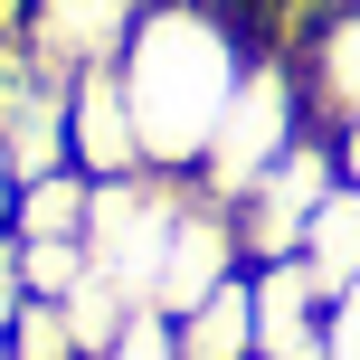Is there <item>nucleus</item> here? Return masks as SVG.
<instances>
[{
  "label": "nucleus",
  "instance_id": "39448f33",
  "mask_svg": "<svg viewBox=\"0 0 360 360\" xmlns=\"http://www.w3.org/2000/svg\"><path fill=\"white\" fill-rule=\"evenodd\" d=\"M143 10H152V0H29L19 29H29L38 67H48L57 86H76V76H95V67H124Z\"/></svg>",
  "mask_w": 360,
  "mask_h": 360
},
{
  "label": "nucleus",
  "instance_id": "1a4fd4ad",
  "mask_svg": "<svg viewBox=\"0 0 360 360\" xmlns=\"http://www.w3.org/2000/svg\"><path fill=\"white\" fill-rule=\"evenodd\" d=\"M247 294H256V360H294L323 342V285L304 275V256L247 266Z\"/></svg>",
  "mask_w": 360,
  "mask_h": 360
},
{
  "label": "nucleus",
  "instance_id": "a211bd4d",
  "mask_svg": "<svg viewBox=\"0 0 360 360\" xmlns=\"http://www.w3.org/2000/svg\"><path fill=\"white\" fill-rule=\"evenodd\" d=\"M10 209H19V171H10V152H0V228H10Z\"/></svg>",
  "mask_w": 360,
  "mask_h": 360
},
{
  "label": "nucleus",
  "instance_id": "ddd939ff",
  "mask_svg": "<svg viewBox=\"0 0 360 360\" xmlns=\"http://www.w3.org/2000/svg\"><path fill=\"white\" fill-rule=\"evenodd\" d=\"M76 275H86V247H76V237H19V285H29V304H67Z\"/></svg>",
  "mask_w": 360,
  "mask_h": 360
},
{
  "label": "nucleus",
  "instance_id": "dca6fc26",
  "mask_svg": "<svg viewBox=\"0 0 360 360\" xmlns=\"http://www.w3.org/2000/svg\"><path fill=\"white\" fill-rule=\"evenodd\" d=\"M323 360H360V285L323 304Z\"/></svg>",
  "mask_w": 360,
  "mask_h": 360
},
{
  "label": "nucleus",
  "instance_id": "0eeeda50",
  "mask_svg": "<svg viewBox=\"0 0 360 360\" xmlns=\"http://www.w3.org/2000/svg\"><path fill=\"white\" fill-rule=\"evenodd\" d=\"M67 171H86V180L152 171L143 162V124H133V95H124V67H95V76L67 86Z\"/></svg>",
  "mask_w": 360,
  "mask_h": 360
},
{
  "label": "nucleus",
  "instance_id": "aec40b11",
  "mask_svg": "<svg viewBox=\"0 0 360 360\" xmlns=\"http://www.w3.org/2000/svg\"><path fill=\"white\" fill-rule=\"evenodd\" d=\"M0 360H10V342H0Z\"/></svg>",
  "mask_w": 360,
  "mask_h": 360
},
{
  "label": "nucleus",
  "instance_id": "f8f14e48",
  "mask_svg": "<svg viewBox=\"0 0 360 360\" xmlns=\"http://www.w3.org/2000/svg\"><path fill=\"white\" fill-rule=\"evenodd\" d=\"M86 209H95V180L86 171H38V180H19L10 228L19 237H76V247H86Z\"/></svg>",
  "mask_w": 360,
  "mask_h": 360
},
{
  "label": "nucleus",
  "instance_id": "9d476101",
  "mask_svg": "<svg viewBox=\"0 0 360 360\" xmlns=\"http://www.w3.org/2000/svg\"><path fill=\"white\" fill-rule=\"evenodd\" d=\"M180 360H256V294H247V275H228L209 304L180 313Z\"/></svg>",
  "mask_w": 360,
  "mask_h": 360
},
{
  "label": "nucleus",
  "instance_id": "9b49d317",
  "mask_svg": "<svg viewBox=\"0 0 360 360\" xmlns=\"http://www.w3.org/2000/svg\"><path fill=\"white\" fill-rule=\"evenodd\" d=\"M294 256H304V275L323 285V304L351 294V285H360V190H332L323 209H313V228H304Z\"/></svg>",
  "mask_w": 360,
  "mask_h": 360
},
{
  "label": "nucleus",
  "instance_id": "6e6552de",
  "mask_svg": "<svg viewBox=\"0 0 360 360\" xmlns=\"http://www.w3.org/2000/svg\"><path fill=\"white\" fill-rule=\"evenodd\" d=\"M285 57H294V86H304V114L323 133H351L360 124V0H332Z\"/></svg>",
  "mask_w": 360,
  "mask_h": 360
},
{
  "label": "nucleus",
  "instance_id": "2eb2a0df",
  "mask_svg": "<svg viewBox=\"0 0 360 360\" xmlns=\"http://www.w3.org/2000/svg\"><path fill=\"white\" fill-rule=\"evenodd\" d=\"M105 360H180V323L143 304V313H133L124 332H114V351H105Z\"/></svg>",
  "mask_w": 360,
  "mask_h": 360
},
{
  "label": "nucleus",
  "instance_id": "6ab92c4d",
  "mask_svg": "<svg viewBox=\"0 0 360 360\" xmlns=\"http://www.w3.org/2000/svg\"><path fill=\"white\" fill-rule=\"evenodd\" d=\"M294 360H323V342H313V351H294Z\"/></svg>",
  "mask_w": 360,
  "mask_h": 360
},
{
  "label": "nucleus",
  "instance_id": "f257e3e1",
  "mask_svg": "<svg viewBox=\"0 0 360 360\" xmlns=\"http://www.w3.org/2000/svg\"><path fill=\"white\" fill-rule=\"evenodd\" d=\"M256 38L228 0H152L143 29L124 48V95H133V124H143V162L152 171H199L218 114H228L237 76H247Z\"/></svg>",
  "mask_w": 360,
  "mask_h": 360
},
{
  "label": "nucleus",
  "instance_id": "f03ea898",
  "mask_svg": "<svg viewBox=\"0 0 360 360\" xmlns=\"http://www.w3.org/2000/svg\"><path fill=\"white\" fill-rule=\"evenodd\" d=\"M304 133H313V114H304V86H294V57L256 48L247 76H237V95H228V114H218V133H209V152H199V171H190V190L218 199V209H237Z\"/></svg>",
  "mask_w": 360,
  "mask_h": 360
},
{
  "label": "nucleus",
  "instance_id": "7ed1b4c3",
  "mask_svg": "<svg viewBox=\"0 0 360 360\" xmlns=\"http://www.w3.org/2000/svg\"><path fill=\"white\" fill-rule=\"evenodd\" d=\"M190 209V180L180 171H133V180H95V209H86V266L105 275L124 304H152L162 285V247Z\"/></svg>",
  "mask_w": 360,
  "mask_h": 360
},
{
  "label": "nucleus",
  "instance_id": "423d86ee",
  "mask_svg": "<svg viewBox=\"0 0 360 360\" xmlns=\"http://www.w3.org/2000/svg\"><path fill=\"white\" fill-rule=\"evenodd\" d=\"M228 275H247V247H237V218L218 209V199H199L190 190V209H180V228H171V247H162V285H152V313H190V304H209Z\"/></svg>",
  "mask_w": 360,
  "mask_h": 360
},
{
  "label": "nucleus",
  "instance_id": "20e7f679",
  "mask_svg": "<svg viewBox=\"0 0 360 360\" xmlns=\"http://www.w3.org/2000/svg\"><path fill=\"white\" fill-rule=\"evenodd\" d=\"M342 190V143H332L323 124L304 133V143L285 152V162H275L266 180H256L247 199H237V247H247V266H275V256H294L304 247V228H313V209H323V199Z\"/></svg>",
  "mask_w": 360,
  "mask_h": 360
},
{
  "label": "nucleus",
  "instance_id": "f3484780",
  "mask_svg": "<svg viewBox=\"0 0 360 360\" xmlns=\"http://www.w3.org/2000/svg\"><path fill=\"white\" fill-rule=\"evenodd\" d=\"M332 143H342V190H360V124H351V133H332Z\"/></svg>",
  "mask_w": 360,
  "mask_h": 360
},
{
  "label": "nucleus",
  "instance_id": "4468645a",
  "mask_svg": "<svg viewBox=\"0 0 360 360\" xmlns=\"http://www.w3.org/2000/svg\"><path fill=\"white\" fill-rule=\"evenodd\" d=\"M0 342H10V360H86V351H76V332H67V313H57V304H19V323L0 332Z\"/></svg>",
  "mask_w": 360,
  "mask_h": 360
}]
</instances>
